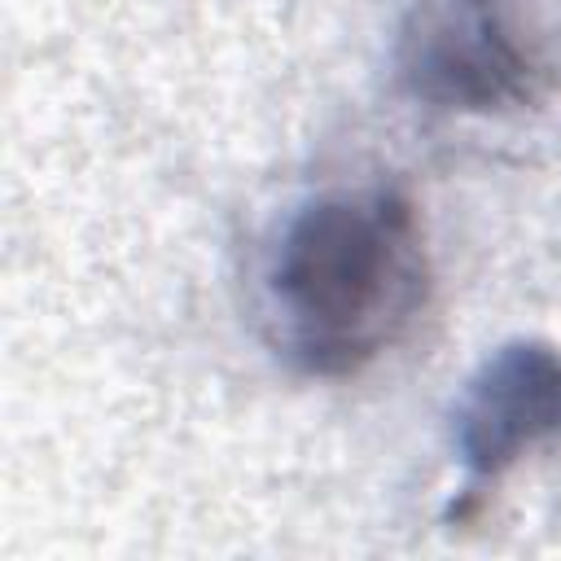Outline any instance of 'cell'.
<instances>
[{"label": "cell", "instance_id": "cell-1", "mask_svg": "<svg viewBox=\"0 0 561 561\" xmlns=\"http://www.w3.org/2000/svg\"><path fill=\"white\" fill-rule=\"evenodd\" d=\"M430 285L425 228L399 188L320 193L280 224L267 250V342L307 377H351L408 337Z\"/></svg>", "mask_w": 561, "mask_h": 561}, {"label": "cell", "instance_id": "cell-2", "mask_svg": "<svg viewBox=\"0 0 561 561\" xmlns=\"http://www.w3.org/2000/svg\"><path fill=\"white\" fill-rule=\"evenodd\" d=\"M394 66L430 110H539L561 96V0H416Z\"/></svg>", "mask_w": 561, "mask_h": 561}, {"label": "cell", "instance_id": "cell-3", "mask_svg": "<svg viewBox=\"0 0 561 561\" xmlns=\"http://www.w3.org/2000/svg\"><path fill=\"white\" fill-rule=\"evenodd\" d=\"M451 443L465 469L451 517H469L522 456L561 443V351L543 342L491 351L451 412Z\"/></svg>", "mask_w": 561, "mask_h": 561}]
</instances>
